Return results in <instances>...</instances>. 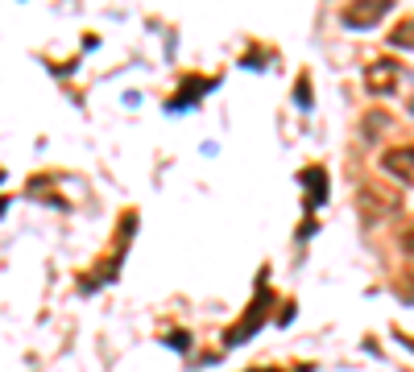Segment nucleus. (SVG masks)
<instances>
[{"label":"nucleus","mask_w":414,"mask_h":372,"mask_svg":"<svg viewBox=\"0 0 414 372\" xmlns=\"http://www.w3.org/2000/svg\"><path fill=\"white\" fill-rule=\"evenodd\" d=\"M207 87H212L207 79H203V83H191L187 92H178V95H174V104H170V108H174V112H178V108H191V99H195L199 92H207Z\"/></svg>","instance_id":"nucleus-5"},{"label":"nucleus","mask_w":414,"mask_h":372,"mask_svg":"<svg viewBox=\"0 0 414 372\" xmlns=\"http://www.w3.org/2000/svg\"><path fill=\"white\" fill-rule=\"evenodd\" d=\"M385 8H389V4H369V8H348V13H344V21L360 30V25H369V21H377V17H382Z\"/></svg>","instance_id":"nucleus-3"},{"label":"nucleus","mask_w":414,"mask_h":372,"mask_svg":"<svg viewBox=\"0 0 414 372\" xmlns=\"http://www.w3.org/2000/svg\"><path fill=\"white\" fill-rule=\"evenodd\" d=\"M307 182H311V199H307V211L323 203V190H327V178H323V170H307Z\"/></svg>","instance_id":"nucleus-4"},{"label":"nucleus","mask_w":414,"mask_h":372,"mask_svg":"<svg viewBox=\"0 0 414 372\" xmlns=\"http://www.w3.org/2000/svg\"><path fill=\"white\" fill-rule=\"evenodd\" d=\"M294 95H298V108H311V92H307V79H298Z\"/></svg>","instance_id":"nucleus-6"},{"label":"nucleus","mask_w":414,"mask_h":372,"mask_svg":"<svg viewBox=\"0 0 414 372\" xmlns=\"http://www.w3.org/2000/svg\"><path fill=\"white\" fill-rule=\"evenodd\" d=\"M394 42H398V46H410L414 42V25H402V30L394 33Z\"/></svg>","instance_id":"nucleus-7"},{"label":"nucleus","mask_w":414,"mask_h":372,"mask_svg":"<svg viewBox=\"0 0 414 372\" xmlns=\"http://www.w3.org/2000/svg\"><path fill=\"white\" fill-rule=\"evenodd\" d=\"M394 83H398V66L394 62H377L373 75H369V87L373 92H394Z\"/></svg>","instance_id":"nucleus-2"},{"label":"nucleus","mask_w":414,"mask_h":372,"mask_svg":"<svg viewBox=\"0 0 414 372\" xmlns=\"http://www.w3.org/2000/svg\"><path fill=\"white\" fill-rule=\"evenodd\" d=\"M382 166L398 178H414V145H402V149H389L382 157Z\"/></svg>","instance_id":"nucleus-1"}]
</instances>
